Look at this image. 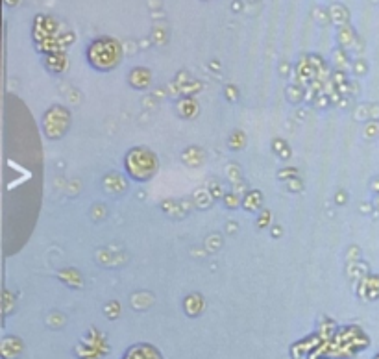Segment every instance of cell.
<instances>
[{
    "label": "cell",
    "instance_id": "6da1fadb",
    "mask_svg": "<svg viewBox=\"0 0 379 359\" xmlns=\"http://www.w3.org/2000/svg\"><path fill=\"white\" fill-rule=\"evenodd\" d=\"M370 345L368 335L359 326H346L331 339L328 348L330 359H354Z\"/></svg>",
    "mask_w": 379,
    "mask_h": 359
},
{
    "label": "cell",
    "instance_id": "7a4b0ae2",
    "mask_svg": "<svg viewBox=\"0 0 379 359\" xmlns=\"http://www.w3.org/2000/svg\"><path fill=\"white\" fill-rule=\"evenodd\" d=\"M89 65L100 73H107L117 67L122 60V47L113 38H96L86 50Z\"/></svg>",
    "mask_w": 379,
    "mask_h": 359
},
{
    "label": "cell",
    "instance_id": "3957f363",
    "mask_svg": "<svg viewBox=\"0 0 379 359\" xmlns=\"http://www.w3.org/2000/svg\"><path fill=\"white\" fill-rule=\"evenodd\" d=\"M126 167H128V173L137 182H146L154 174V171H156V160H154V156L150 154L148 150L135 149L133 152L128 154Z\"/></svg>",
    "mask_w": 379,
    "mask_h": 359
},
{
    "label": "cell",
    "instance_id": "277c9868",
    "mask_svg": "<svg viewBox=\"0 0 379 359\" xmlns=\"http://www.w3.org/2000/svg\"><path fill=\"white\" fill-rule=\"evenodd\" d=\"M122 359H163V356L156 347H152L148 343H137L126 350Z\"/></svg>",
    "mask_w": 379,
    "mask_h": 359
},
{
    "label": "cell",
    "instance_id": "5b68a950",
    "mask_svg": "<svg viewBox=\"0 0 379 359\" xmlns=\"http://www.w3.org/2000/svg\"><path fill=\"white\" fill-rule=\"evenodd\" d=\"M13 343V337H6L4 343H2V356L4 359H17L21 356V350H23V345H21V341H15V345Z\"/></svg>",
    "mask_w": 379,
    "mask_h": 359
},
{
    "label": "cell",
    "instance_id": "8992f818",
    "mask_svg": "<svg viewBox=\"0 0 379 359\" xmlns=\"http://www.w3.org/2000/svg\"><path fill=\"white\" fill-rule=\"evenodd\" d=\"M374 359H379V352L376 354V356H374Z\"/></svg>",
    "mask_w": 379,
    "mask_h": 359
}]
</instances>
